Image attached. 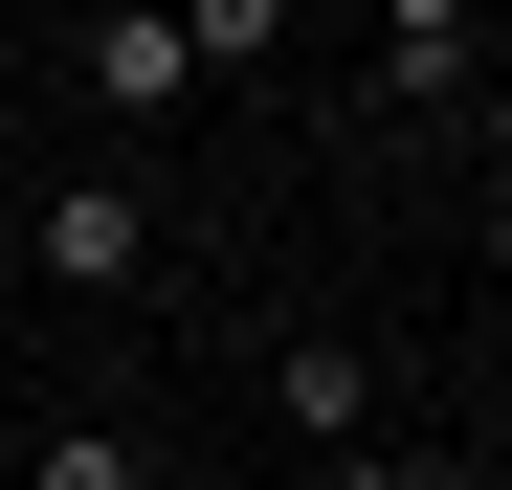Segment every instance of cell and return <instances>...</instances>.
Returning a JSON list of instances; mask_svg holds the SVG:
<instances>
[{"instance_id": "obj_1", "label": "cell", "mask_w": 512, "mask_h": 490, "mask_svg": "<svg viewBox=\"0 0 512 490\" xmlns=\"http://www.w3.org/2000/svg\"><path fill=\"white\" fill-rule=\"evenodd\" d=\"M45 67H67V90H90L112 134H156V112H201V23H179V0H112V23H67Z\"/></svg>"}, {"instance_id": "obj_2", "label": "cell", "mask_w": 512, "mask_h": 490, "mask_svg": "<svg viewBox=\"0 0 512 490\" xmlns=\"http://www.w3.org/2000/svg\"><path fill=\"white\" fill-rule=\"evenodd\" d=\"M268 424H290L312 468H357V446H379V357H357V335H268Z\"/></svg>"}, {"instance_id": "obj_3", "label": "cell", "mask_w": 512, "mask_h": 490, "mask_svg": "<svg viewBox=\"0 0 512 490\" xmlns=\"http://www.w3.org/2000/svg\"><path fill=\"white\" fill-rule=\"evenodd\" d=\"M23 245H45V290H134V268H156V201H134V179H45Z\"/></svg>"}, {"instance_id": "obj_4", "label": "cell", "mask_w": 512, "mask_h": 490, "mask_svg": "<svg viewBox=\"0 0 512 490\" xmlns=\"http://www.w3.org/2000/svg\"><path fill=\"white\" fill-rule=\"evenodd\" d=\"M490 90V23H468V0H401V23H379V112H468Z\"/></svg>"}, {"instance_id": "obj_5", "label": "cell", "mask_w": 512, "mask_h": 490, "mask_svg": "<svg viewBox=\"0 0 512 490\" xmlns=\"http://www.w3.org/2000/svg\"><path fill=\"white\" fill-rule=\"evenodd\" d=\"M45 490H156V468H134V424H45Z\"/></svg>"}, {"instance_id": "obj_6", "label": "cell", "mask_w": 512, "mask_h": 490, "mask_svg": "<svg viewBox=\"0 0 512 490\" xmlns=\"http://www.w3.org/2000/svg\"><path fill=\"white\" fill-rule=\"evenodd\" d=\"M334 490H468V468H423V446H357V468H334Z\"/></svg>"}, {"instance_id": "obj_7", "label": "cell", "mask_w": 512, "mask_h": 490, "mask_svg": "<svg viewBox=\"0 0 512 490\" xmlns=\"http://www.w3.org/2000/svg\"><path fill=\"white\" fill-rule=\"evenodd\" d=\"M490 357H512V312H490Z\"/></svg>"}, {"instance_id": "obj_8", "label": "cell", "mask_w": 512, "mask_h": 490, "mask_svg": "<svg viewBox=\"0 0 512 490\" xmlns=\"http://www.w3.org/2000/svg\"><path fill=\"white\" fill-rule=\"evenodd\" d=\"M490 490H512V446H490Z\"/></svg>"}]
</instances>
